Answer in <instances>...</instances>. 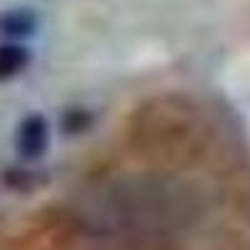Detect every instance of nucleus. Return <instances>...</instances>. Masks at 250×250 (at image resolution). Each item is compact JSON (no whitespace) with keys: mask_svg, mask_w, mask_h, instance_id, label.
Here are the masks:
<instances>
[{"mask_svg":"<svg viewBox=\"0 0 250 250\" xmlns=\"http://www.w3.org/2000/svg\"><path fill=\"white\" fill-rule=\"evenodd\" d=\"M15 143H18V150L25 158H38L48 145V125H45V120L38 118V115L25 118L23 125L18 128Z\"/></svg>","mask_w":250,"mask_h":250,"instance_id":"1","label":"nucleus"},{"mask_svg":"<svg viewBox=\"0 0 250 250\" xmlns=\"http://www.w3.org/2000/svg\"><path fill=\"white\" fill-rule=\"evenodd\" d=\"M35 30V15L25 8L8 10L0 15V33L5 35H30Z\"/></svg>","mask_w":250,"mask_h":250,"instance_id":"2","label":"nucleus"},{"mask_svg":"<svg viewBox=\"0 0 250 250\" xmlns=\"http://www.w3.org/2000/svg\"><path fill=\"white\" fill-rule=\"evenodd\" d=\"M28 65V50L20 45H0V80L18 75Z\"/></svg>","mask_w":250,"mask_h":250,"instance_id":"3","label":"nucleus"}]
</instances>
